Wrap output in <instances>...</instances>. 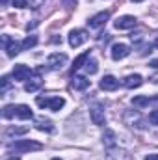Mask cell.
I'll return each instance as SVG.
<instances>
[{"instance_id":"1","label":"cell","mask_w":158,"mask_h":160,"mask_svg":"<svg viewBox=\"0 0 158 160\" xmlns=\"http://www.w3.org/2000/svg\"><path fill=\"white\" fill-rule=\"evenodd\" d=\"M2 118L4 119H11V118H19V119H32L34 112L30 110V106L26 104H9L2 110Z\"/></svg>"},{"instance_id":"2","label":"cell","mask_w":158,"mask_h":160,"mask_svg":"<svg viewBox=\"0 0 158 160\" xmlns=\"http://www.w3.org/2000/svg\"><path fill=\"white\" fill-rule=\"evenodd\" d=\"M39 149H43V145L39 142H32V140H19L7 145L9 153H30V151H39Z\"/></svg>"},{"instance_id":"3","label":"cell","mask_w":158,"mask_h":160,"mask_svg":"<svg viewBox=\"0 0 158 160\" xmlns=\"http://www.w3.org/2000/svg\"><path fill=\"white\" fill-rule=\"evenodd\" d=\"M36 102H37V106L48 108V110H52V112H60V110L65 106V99H63V97H37Z\"/></svg>"},{"instance_id":"4","label":"cell","mask_w":158,"mask_h":160,"mask_svg":"<svg viewBox=\"0 0 158 160\" xmlns=\"http://www.w3.org/2000/svg\"><path fill=\"white\" fill-rule=\"evenodd\" d=\"M123 121H125V125H128L132 128H140V130L145 128V119L141 118V114L138 110H126L123 114Z\"/></svg>"},{"instance_id":"5","label":"cell","mask_w":158,"mask_h":160,"mask_svg":"<svg viewBox=\"0 0 158 160\" xmlns=\"http://www.w3.org/2000/svg\"><path fill=\"white\" fill-rule=\"evenodd\" d=\"M65 63H67V54H63V52H54L47 60V65L50 71H60V69H63Z\"/></svg>"},{"instance_id":"6","label":"cell","mask_w":158,"mask_h":160,"mask_svg":"<svg viewBox=\"0 0 158 160\" xmlns=\"http://www.w3.org/2000/svg\"><path fill=\"white\" fill-rule=\"evenodd\" d=\"M89 116H91V121H93V125H99V127H102V125L106 123L104 106H102L101 102H95V104L89 108Z\"/></svg>"},{"instance_id":"7","label":"cell","mask_w":158,"mask_h":160,"mask_svg":"<svg viewBox=\"0 0 158 160\" xmlns=\"http://www.w3.org/2000/svg\"><path fill=\"white\" fill-rule=\"evenodd\" d=\"M2 45H4V50L7 52V56H9V58L17 56V54L21 52V48H22V45H21V43L13 41L9 36H2Z\"/></svg>"},{"instance_id":"8","label":"cell","mask_w":158,"mask_h":160,"mask_svg":"<svg viewBox=\"0 0 158 160\" xmlns=\"http://www.w3.org/2000/svg\"><path fill=\"white\" fill-rule=\"evenodd\" d=\"M136 24H138V21H136V17H132V15L117 17L116 22H114V26H116L117 30H130V28H134Z\"/></svg>"},{"instance_id":"9","label":"cell","mask_w":158,"mask_h":160,"mask_svg":"<svg viewBox=\"0 0 158 160\" xmlns=\"http://www.w3.org/2000/svg\"><path fill=\"white\" fill-rule=\"evenodd\" d=\"M86 41H87V32H86V30H80L78 28V30H73V32L69 34V45L75 47V48L80 47V45H84Z\"/></svg>"},{"instance_id":"10","label":"cell","mask_w":158,"mask_h":160,"mask_svg":"<svg viewBox=\"0 0 158 160\" xmlns=\"http://www.w3.org/2000/svg\"><path fill=\"white\" fill-rule=\"evenodd\" d=\"M130 54V47L128 45H125V43H116L114 47H112V60H123V58H126Z\"/></svg>"},{"instance_id":"11","label":"cell","mask_w":158,"mask_h":160,"mask_svg":"<svg viewBox=\"0 0 158 160\" xmlns=\"http://www.w3.org/2000/svg\"><path fill=\"white\" fill-rule=\"evenodd\" d=\"M104 160H132V157L125 151V149H119V147H112L106 151V157Z\"/></svg>"},{"instance_id":"12","label":"cell","mask_w":158,"mask_h":160,"mask_svg":"<svg viewBox=\"0 0 158 160\" xmlns=\"http://www.w3.org/2000/svg\"><path fill=\"white\" fill-rule=\"evenodd\" d=\"M108 19H110V11H101V13L93 15V17L87 21V24H89V28H101V26L106 24Z\"/></svg>"},{"instance_id":"13","label":"cell","mask_w":158,"mask_h":160,"mask_svg":"<svg viewBox=\"0 0 158 160\" xmlns=\"http://www.w3.org/2000/svg\"><path fill=\"white\" fill-rule=\"evenodd\" d=\"M99 88L104 89V91H114V89L119 88V80L116 77H112V75H106V77H102V80L99 82Z\"/></svg>"},{"instance_id":"14","label":"cell","mask_w":158,"mask_h":160,"mask_svg":"<svg viewBox=\"0 0 158 160\" xmlns=\"http://www.w3.org/2000/svg\"><path fill=\"white\" fill-rule=\"evenodd\" d=\"M30 77H32V71H30V67H28V65L19 63V65H15V67H13V78H15V80H28Z\"/></svg>"},{"instance_id":"15","label":"cell","mask_w":158,"mask_h":160,"mask_svg":"<svg viewBox=\"0 0 158 160\" xmlns=\"http://www.w3.org/2000/svg\"><path fill=\"white\" fill-rule=\"evenodd\" d=\"M41 86H43V78H41L39 73H36L34 77H30V80L26 82V86H24V89L28 91V93H34V91H37Z\"/></svg>"},{"instance_id":"16","label":"cell","mask_w":158,"mask_h":160,"mask_svg":"<svg viewBox=\"0 0 158 160\" xmlns=\"http://www.w3.org/2000/svg\"><path fill=\"white\" fill-rule=\"evenodd\" d=\"M141 84H143V78H141V75H128L126 78L123 80V86H125V88H128V89L140 88Z\"/></svg>"},{"instance_id":"17","label":"cell","mask_w":158,"mask_h":160,"mask_svg":"<svg viewBox=\"0 0 158 160\" xmlns=\"http://www.w3.org/2000/svg\"><path fill=\"white\" fill-rule=\"evenodd\" d=\"M36 127L39 128V130H45V132H54V125H52V121L47 119V118H36Z\"/></svg>"},{"instance_id":"18","label":"cell","mask_w":158,"mask_h":160,"mask_svg":"<svg viewBox=\"0 0 158 160\" xmlns=\"http://www.w3.org/2000/svg\"><path fill=\"white\" fill-rule=\"evenodd\" d=\"M102 143H104V147H106V149L116 147V132H114V130H110V128H106V130H104V134H102Z\"/></svg>"},{"instance_id":"19","label":"cell","mask_w":158,"mask_h":160,"mask_svg":"<svg viewBox=\"0 0 158 160\" xmlns=\"http://www.w3.org/2000/svg\"><path fill=\"white\" fill-rule=\"evenodd\" d=\"M71 88H73V89H78V91L87 89V88H89V80L86 78V77H73V80H71Z\"/></svg>"},{"instance_id":"20","label":"cell","mask_w":158,"mask_h":160,"mask_svg":"<svg viewBox=\"0 0 158 160\" xmlns=\"http://www.w3.org/2000/svg\"><path fill=\"white\" fill-rule=\"evenodd\" d=\"M89 60V52H84V54H80L78 58L75 60V63H73V67H71V73L75 75V71H78L82 65H86V62Z\"/></svg>"},{"instance_id":"21","label":"cell","mask_w":158,"mask_h":160,"mask_svg":"<svg viewBox=\"0 0 158 160\" xmlns=\"http://www.w3.org/2000/svg\"><path fill=\"white\" fill-rule=\"evenodd\" d=\"M28 132V127H9L6 130V138L9 136H17V134H26Z\"/></svg>"},{"instance_id":"22","label":"cell","mask_w":158,"mask_h":160,"mask_svg":"<svg viewBox=\"0 0 158 160\" xmlns=\"http://www.w3.org/2000/svg\"><path fill=\"white\" fill-rule=\"evenodd\" d=\"M86 73L87 75H95L97 71H99V65H97V60H93V58H89L87 62H86Z\"/></svg>"},{"instance_id":"23","label":"cell","mask_w":158,"mask_h":160,"mask_svg":"<svg viewBox=\"0 0 158 160\" xmlns=\"http://www.w3.org/2000/svg\"><path fill=\"white\" fill-rule=\"evenodd\" d=\"M132 104L138 106V108H141V106H149V97H145V95H138V97L132 99Z\"/></svg>"},{"instance_id":"24","label":"cell","mask_w":158,"mask_h":160,"mask_svg":"<svg viewBox=\"0 0 158 160\" xmlns=\"http://www.w3.org/2000/svg\"><path fill=\"white\" fill-rule=\"evenodd\" d=\"M22 45V50H28V48H34L36 45H37V36H30V38H26V39L21 43Z\"/></svg>"},{"instance_id":"25","label":"cell","mask_w":158,"mask_h":160,"mask_svg":"<svg viewBox=\"0 0 158 160\" xmlns=\"http://www.w3.org/2000/svg\"><path fill=\"white\" fill-rule=\"evenodd\" d=\"M11 4H13L15 8H19V9L28 8V2H26V0H11Z\"/></svg>"},{"instance_id":"26","label":"cell","mask_w":158,"mask_h":160,"mask_svg":"<svg viewBox=\"0 0 158 160\" xmlns=\"http://www.w3.org/2000/svg\"><path fill=\"white\" fill-rule=\"evenodd\" d=\"M112 39V36H110V34H101V38H99V45H106V43H108V41Z\"/></svg>"},{"instance_id":"27","label":"cell","mask_w":158,"mask_h":160,"mask_svg":"<svg viewBox=\"0 0 158 160\" xmlns=\"http://www.w3.org/2000/svg\"><path fill=\"white\" fill-rule=\"evenodd\" d=\"M149 121H151L153 125H158V110H153V112L149 114Z\"/></svg>"},{"instance_id":"28","label":"cell","mask_w":158,"mask_h":160,"mask_svg":"<svg viewBox=\"0 0 158 160\" xmlns=\"http://www.w3.org/2000/svg\"><path fill=\"white\" fill-rule=\"evenodd\" d=\"M9 88V77H2V93H6Z\"/></svg>"},{"instance_id":"29","label":"cell","mask_w":158,"mask_h":160,"mask_svg":"<svg viewBox=\"0 0 158 160\" xmlns=\"http://www.w3.org/2000/svg\"><path fill=\"white\" fill-rule=\"evenodd\" d=\"M43 2H45V0H30V6H32L34 9H39L41 6H43Z\"/></svg>"},{"instance_id":"30","label":"cell","mask_w":158,"mask_h":160,"mask_svg":"<svg viewBox=\"0 0 158 160\" xmlns=\"http://www.w3.org/2000/svg\"><path fill=\"white\" fill-rule=\"evenodd\" d=\"M37 24H39V22H37V21H34V22H28V24H26V28H28V30H32V28H36Z\"/></svg>"},{"instance_id":"31","label":"cell","mask_w":158,"mask_h":160,"mask_svg":"<svg viewBox=\"0 0 158 160\" xmlns=\"http://www.w3.org/2000/svg\"><path fill=\"white\" fill-rule=\"evenodd\" d=\"M63 2H65V6H67V8H73V6L77 4V0H63Z\"/></svg>"},{"instance_id":"32","label":"cell","mask_w":158,"mask_h":160,"mask_svg":"<svg viewBox=\"0 0 158 160\" xmlns=\"http://www.w3.org/2000/svg\"><path fill=\"white\" fill-rule=\"evenodd\" d=\"M145 160H158V155H147Z\"/></svg>"},{"instance_id":"33","label":"cell","mask_w":158,"mask_h":160,"mask_svg":"<svg viewBox=\"0 0 158 160\" xmlns=\"http://www.w3.org/2000/svg\"><path fill=\"white\" fill-rule=\"evenodd\" d=\"M151 67H155V69H158V60H151Z\"/></svg>"},{"instance_id":"34","label":"cell","mask_w":158,"mask_h":160,"mask_svg":"<svg viewBox=\"0 0 158 160\" xmlns=\"http://www.w3.org/2000/svg\"><path fill=\"white\" fill-rule=\"evenodd\" d=\"M0 2H2V6H6V4H7L9 0H0Z\"/></svg>"},{"instance_id":"35","label":"cell","mask_w":158,"mask_h":160,"mask_svg":"<svg viewBox=\"0 0 158 160\" xmlns=\"http://www.w3.org/2000/svg\"><path fill=\"white\" fill-rule=\"evenodd\" d=\"M132 2H136V4H138V2H143V0H132Z\"/></svg>"},{"instance_id":"36","label":"cell","mask_w":158,"mask_h":160,"mask_svg":"<svg viewBox=\"0 0 158 160\" xmlns=\"http://www.w3.org/2000/svg\"><path fill=\"white\" fill-rule=\"evenodd\" d=\"M52 160H62V158H52Z\"/></svg>"},{"instance_id":"37","label":"cell","mask_w":158,"mask_h":160,"mask_svg":"<svg viewBox=\"0 0 158 160\" xmlns=\"http://www.w3.org/2000/svg\"><path fill=\"white\" fill-rule=\"evenodd\" d=\"M9 160H19V158H9Z\"/></svg>"}]
</instances>
